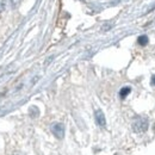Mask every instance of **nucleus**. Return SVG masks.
<instances>
[{
	"mask_svg": "<svg viewBox=\"0 0 155 155\" xmlns=\"http://www.w3.org/2000/svg\"><path fill=\"white\" fill-rule=\"evenodd\" d=\"M148 129V120L146 118H142V117H138L136 118L133 123V130L135 133H144L147 131Z\"/></svg>",
	"mask_w": 155,
	"mask_h": 155,
	"instance_id": "nucleus-1",
	"label": "nucleus"
},
{
	"mask_svg": "<svg viewBox=\"0 0 155 155\" xmlns=\"http://www.w3.org/2000/svg\"><path fill=\"white\" fill-rule=\"evenodd\" d=\"M51 133L54 134V136L58 138V140H62L64 137V125L62 123H55L53 127H51Z\"/></svg>",
	"mask_w": 155,
	"mask_h": 155,
	"instance_id": "nucleus-2",
	"label": "nucleus"
},
{
	"mask_svg": "<svg viewBox=\"0 0 155 155\" xmlns=\"http://www.w3.org/2000/svg\"><path fill=\"white\" fill-rule=\"evenodd\" d=\"M94 118H96V122H97L99 127H105L106 125V119H105V116H104L101 110H97L94 112Z\"/></svg>",
	"mask_w": 155,
	"mask_h": 155,
	"instance_id": "nucleus-3",
	"label": "nucleus"
},
{
	"mask_svg": "<svg viewBox=\"0 0 155 155\" xmlns=\"http://www.w3.org/2000/svg\"><path fill=\"white\" fill-rule=\"evenodd\" d=\"M130 92H131V88H130V87H123V88L119 91V97L122 98V99H124Z\"/></svg>",
	"mask_w": 155,
	"mask_h": 155,
	"instance_id": "nucleus-4",
	"label": "nucleus"
},
{
	"mask_svg": "<svg viewBox=\"0 0 155 155\" xmlns=\"http://www.w3.org/2000/svg\"><path fill=\"white\" fill-rule=\"evenodd\" d=\"M137 42H138V44H140V45H147V44H148V42H149V39H148V36L142 35V36H140V37H138Z\"/></svg>",
	"mask_w": 155,
	"mask_h": 155,
	"instance_id": "nucleus-5",
	"label": "nucleus"
},
{
	"mask_svg": "<svg viewBox=\"0 0 155 155\" xmlns=\"http://www.w3.org/2000/svg\"><path fill=\"white\" fill-rule=\"evenodd\" d=\"M7 1H8L10 6H11L12 8H17L20 5V1H21V0H7Z\"/></svg>",
	"mask_w": 155,
	"mask_h": 155,
	"instance_id": "nucleus-6",
	"label": "nucleus"
},
{
	"mask_svg": "<svg viewBox=\"0 0 155 155\" xmlns=\"http://www.w3.org/2000/svg\"><path fill=\"white\" fill-rule=\"evenodd\" d=\"M6 8V0H0V13H2Z\"/></svg>",
	"mask_w": 155,
	"mask_h": 155,
	"instance_id": "nucleus-7",
	"label": "nucleus"
},
{
	"mask_svg": "<svg viewBox=\"0 0 155 155\" xmlns=\"http://www.w3.org/2000/svg\"><path fill=\"white\" fill-rule=\"evenodd\" d=\"M152 85H153V86H155V75H153V77H152Z\"/></svg>",
	"mask_w": 155,
	"mask_h": 155,
	"instance_id": "nucleus-8",
	"label": "nucleus"
}]
</instances>
